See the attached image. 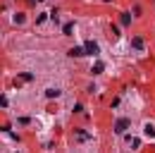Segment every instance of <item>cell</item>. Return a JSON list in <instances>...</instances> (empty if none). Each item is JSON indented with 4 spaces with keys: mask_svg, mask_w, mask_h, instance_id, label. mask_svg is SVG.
I'll return each instance as SVG.
<instances>
[{
    "mask_svg": "<svg viewBox=\"0 0 155 153\" xmlns=\"http://www.w3.org/2000/svg\"><path fill=\"white\" fill-rule=\"evenodd\" d=\"M84 53L86 55H98V43L95 41H86L84 43Z\"/></svg>",
    "mask_w": 155,
    "mask_h": 153,
    "instance_id": "6da1fadb",
    "label": "cell"
},
{
    "mask_svg": "<svg viewBox=\"0 0 155 153\" xmlns=\"http://www.w3.org/2000/svg\"><path fill=\"white\" fill-rule=\"evenodd\" d=\"M126 127H129V120H126V117H119V120L115 122V132H117V134H122Z\"/></svg>",
    "mask_w": 155,
    "mask_h": 153,
    "instance_id": "7a4b0ae2",
    "label": "cell"
},
{
    "mask_svg": "<svg viewBox=\"0 0 155 153\" xmlns=\"http://www.w3.org/2000/svg\"><path fill=\"white\" fill-rule=\"evenodd\" d=\"M69 55H72V58H81V55H84V48H72Z\"/></svg>",
    "mask_w": 155,
    "mask_h": 153,
    "instance_id": "3957f363",
    "label": "cell"
},
{
    "mask_svg": "<svg viewBox=\"0 0 155 153\" xmlns=\"http://www.w3.org/2000/svg\"><path fill=\"white\" fill-rule=\"evenodd\" d=\"M103 69H105V65H103V62H95V65H93V74H100Z\"/></svg>",
    "mask_w": 155,
    "mask_h": 153,
    "instance_id": "277c9868",
    "label": "cell"
},
{
    "mask_svg": "<svg viewBox=\"0 0 155 153\" xmlns=\"http://www.w3.org/2000/svg\"><path fill=\"white\" fill-rule=\"evenodd\" d=\"M45 96H48V98H57V96H60V91H57V89H48V91H45Z\"/></svg>",
    "mask_w": 155,
    "mask_h": 153,
    "instance_id": "5b68a950",
    "label": "cell"
},
{
    "mask_svg": "<svg viewBox=\"0 0 155 153\" xmlns=\"http://www.w3.org/2000/svg\"><path fill=\"white\" fill-rule=\"evenodd\" d=\"M146 136H150V139L155 136V127H153V124H148V127H146Z\"/></svg>",
    "mask_w": 155,
    "mask_h": 153,
    "instance_id": "8992f818",
    "label": "cell"
},
{
    "mask_svg": "<svg viewBox=\"0 0 155 153\" xmlns=\"http://www.w3.org/2000/svg\"><path fill=\"white\" fill-rule=\"evenodd\" d=\"M134 48H138V50H141V48H143V38H138V36H136V38H134Z\"/></svg>",
    "mask_w": 155,
    "mask_h": 153,
    "instance_id": "52a82bcc",
    "label": "cell"
},
{
    "mask_svg": "<svg viewBox=\"0 0 155 153\" xmlns=\"http://www.w3.org/2000/svg\"><path fill=\"white\" fill-rule=\"evenodd\" d=\"M14 22H17V24H24V14L17 12V14H14Z\"/></svg>",
    "mask_w": 155,
    "mask_h": 153,
    "instance_id": "ba28073f",
    "label": "cell"
},
{
    "mask_svg": "<svg viewBox=\"0 0 155 153\" xmlns=\"http://www.w3.org/2000/svg\"><path fill=\"white\" fill-rule=\"evenodd\" d=\"M129 22H131V17H129V14H122V24H124V27H126Z\"/></svg>",
    "mask_w": 155,
    "mask_h": 153,
    "instance_id": "9c48e42d",
    "label": "cell"
},
{
    "mask_svg": "<svg viewBox=\"0 0 155 153\" xmlns=\"http://www.w3.org/2000/svg\"><path fill=\"white\" fill-rule=\"evenodd\" d=\"M5 105H7V98H5V96H0V108H5Z\"/></svg>",
    "mask_w": 155,
    "mask_h": 153,
    "instance_id": "30bf717a",
    "label": "cell"
}]
</instances>
